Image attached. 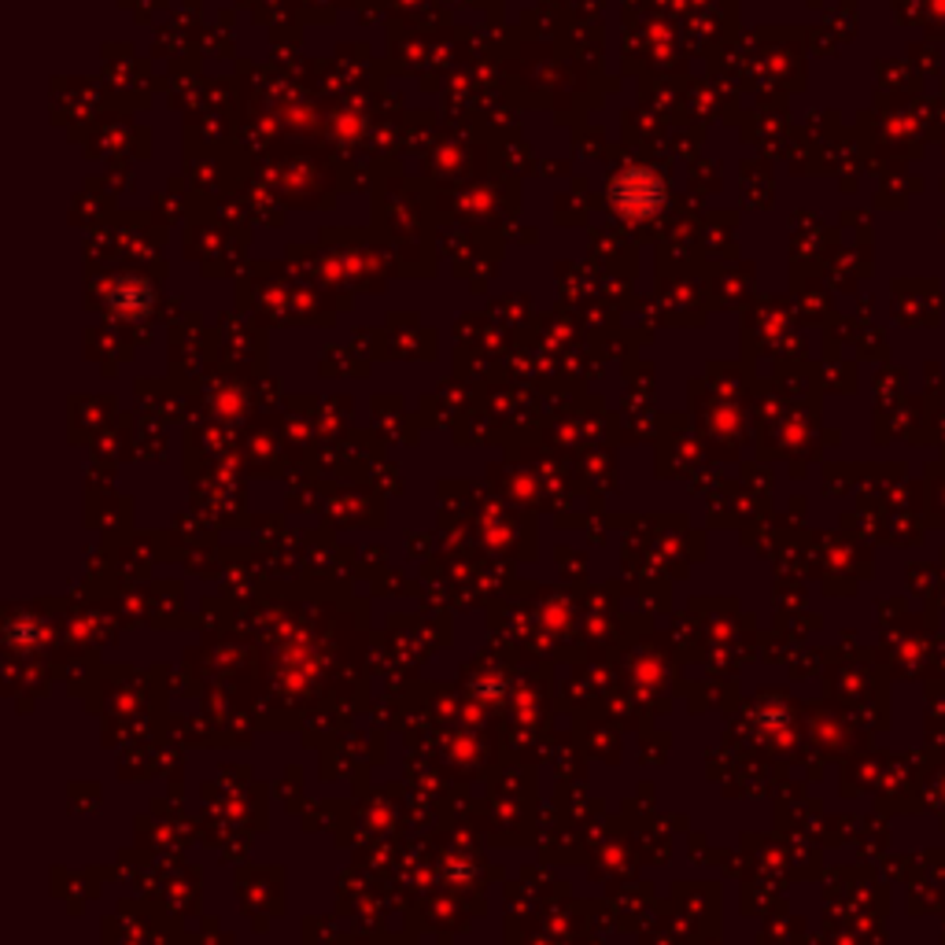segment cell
<instances>
[{
	"instance_id": "cell-1",
	"label": "cell",
	"mask_w": 945,
	"mask_h": 945,
	"mask_svg": "<svg viewBox=\"0 0 945 945\" xmlns=\"http://www.w3.org/2000/svg\"><path fill=\"white\" fill-rule=\"evenodd\" d=\"M668 185L657 170L650 167H628L625 175L609 181V207L625 218H650L665 207Z\"/></svg>"
},
{
	"instance_id": "cell-2",
	"label": "cell",
	"mask_w": 945,
	"mask_h": 945,
	"mask_svg": "<svg viewBox=\"0 0 945 945\" xmlns=\"http://www.w3.org/2000/svg\"><path fill=\"white\" fill-rule=\"evenodd\" d=\"M111 300H115V307H126V303H140V307H148L151 303V289L145 281L137 278H126L115 284V292H111Z\"/></svg>"
}]
</instances>
